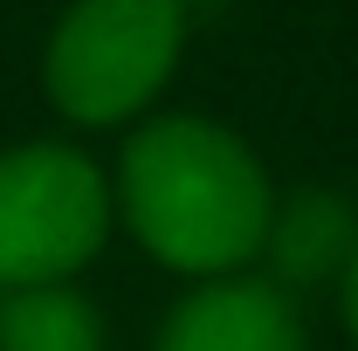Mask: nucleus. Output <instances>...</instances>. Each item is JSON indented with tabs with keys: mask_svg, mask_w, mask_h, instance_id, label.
I'll use <instances>...</instances> for the list:
<instances>
[{
	"mask_svg": "<svg viewBox=\"0 0 358 351\" xmlns=\"http://www.w3.org/2000/svg\"><path fill=\"white\" fill-rule=\"evenodd\" d=\"M262 255L275 268V289H310V282H345L358 255V207L338 186H296L275 193Z\"/></svg>",
	"mask_w": 358,
	"mask_h": 351,
	"instance_id": "39448f33",
	"label": "nucleus"
},
{
	"mask_svg": "<svg viewBox=\"0 0 358 351\" xmlns=\"http://www.w3.org/2000/svg\"><path fill=\"white\" fill-rule=\"evenodd\" d=\"M110 214V173L90 152L55 138L0 152V289L69 282L83 262H96Z\"/></svg>",
	"mask_w": 358,
	"mask_h": 351,
	"instance_id": "7ed1b4c3",
	"label": "nucleus"
},
{
	"mask_svg": "<svg viewBox=\"0 0 358 351\" xmlns=\"http://www.w3.org/2000/svg\"><path fill=\"white\" fill-rule=\"evenodd\" d=\"M0 351H103V317L76 282L0 289Z\"/></svg>",
	"mask_w": 358,
	"mask_h": 351,
	"instance_id": "423d86ee",
	"label": "nucleus"
},
{
	"mask_svg": "<svg viewBox=\"0 0 358 351\" xmlns=\"http://www.w3.org/2000/svg\"><path fill=\"white\" fill-rule=\"evenodd\" d=\"M110 200L138 248L173 275L193 282H221L262 255L268 214H275V186L262 159L214 117H145L110 173Z\"/></svg>",
	"mask_w": 358,
	"mask_h": 351,
	"instance_id": "f257e3e1",
	"label": "nucleus"
},
{
	"mask_svg": "<svg viewBox=\"0 0 358 351\" xmlns=\"http://www.w3.org/2000/svg\"><path fill=\"white\" fill-rule=\"evenodd\" d=\"M152 351H310V331L289 289L262 275H221L166 310Z\"/></svg>",
	"mask_w": 358,
	"mask_h": 351,
	"instance_id": "20e7f679",
	"label": "nucleus"
},
{
	"mask_svg": "<svg viewBox=\"0 0 358 351\" xmlns=\"http://www.w3.org/2000/svg\"><path fill=\"white\" fill-rule=\"evenodd\" d=\"M186 48V0H69L42 55L48 103L69 124H131L173 83Z\"/></svg>",
	"mask_w": 358,
	"mask_h": 351,
	"instance_id": "f03ea898",
	"label": "nucleus"
},
{
	"mask_svg": "<svg viewBox=\"0 0 358 351\" xmlns=\"http://www.w3.org/2000/svg\"><path fill=\"white\" fill-rule=\"evenodd\" d=\"M345 331H352V345H358V255H352V268H345Z\"/></svg>",
	"mask_w": 358,
	"mask_h": 351,
	"instance_id": "0eeeda50",
	"label": "nucleus"
}]
</instances>
